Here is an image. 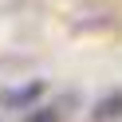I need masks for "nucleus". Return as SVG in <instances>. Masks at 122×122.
<instances>
[{"instance_id": "f257e3e1", "label": "nucleus", "mask_w": 122, "mask_h": 122, "mask_svg": "<svg viewBox=\"0 0 122 122\" xmlns=\"http://www.w3.org/2000/svg\"><path fill=\"white\" fill-rule=\"evenodd\" d=\"M40 91H43V83H32L28 91H8V95H4V106H20V102H28V98H36Z\"/></svg>"}]
</instances>
